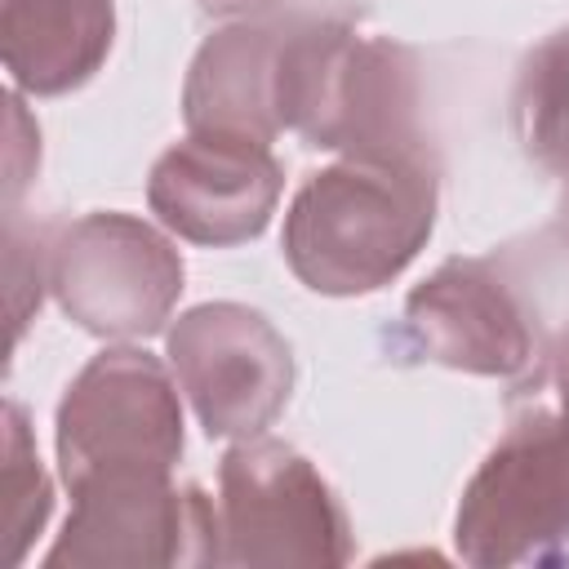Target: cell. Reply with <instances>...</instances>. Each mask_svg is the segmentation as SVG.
<instances>
[{
    "label": "cell",
    "mask_w": 569,
    "mask_h": 569,
    "mask_svg": "<svg viewBox=\"0 0 569 569\" xmlns=\"http://www.w3.org/2000/svg\"><path fill=\"white\" fill-rule=\"evenodd\" d=\"M280 191L284 169L271 156V142L204 129H187V138H178L147 178V204L160 227L204 249L258 240Z\"/></svg>",
    "instance_id": "cell-10"
},
{
    "label": "cell",
    "mask_w": 569,
    "mask_h": 569,
    "mask_svg": "<svg viewBox=\"0 0 569 569\" xmlns=\"http://www.w3.org/2000/svg\"><path fill=\"white\" fill-rule=\"evenodd\" d=\"M182 253L138 213L98 209L49 240V289L93 338H151L182 298Z\"/></svg>",
    "instance_id": "cell-7"
},
{
    "label": "cell",
    "mask_w": 569,
    "mask_h": 569,
    "mask_svg": "<svg viewBox=\"0 0 569 569\" xmlns=\"http://www.w3.org/2000/svg\"><path fill=\"white\" fill-rule=\"evenodd\" d=\"M453 547L480 569L569 551V418L560 409L520 413L485 453L458 498Z\"/></svg>",
    "instance_id": "cell-5"
},
{
    "label": "cell",
    "mask_w": 569,
    "mask_h": 569,
    "mask_svg": "<svg viewBox=\"0 0 569 569\" xmlns=\"http://www.w3.org/2000/svg\"><path fill=\"white\" fill-rule=\"evenodd\" d=\"M436 156H342L316 169L284 209V262L325 298L391 284L431 240Z\"/></svg>",
    "instance_id": "cell-1"
},
{
    "label": "cell",
    "mask_w": 569,
    "mask_h": 569,
    "mask_svg": "<svg viewBox=\"0 0 569 569\" xmlns=\"http://www.w3.org/2000/svg\"><path fill=\"white\" fill-rule=\"evenodd\" d=\"M276 120L307 147L342 156H436L422 124V67L400 40L347 18H284Z\"/></svg>",
    "instance_id": "cell-2"
},
{
    "label": "cell",
    "mask_w": 569,
    "mask_h": 569,
    "mask_svg": "<svg viewBox=\"0 0 569 569\" xmlns=\"http://www.w3.org/2000/svg\"><path fill=\"white\" fill-rule=\"evenodd\" d=\"M560 178H565V187H560V227H565V236H569V169H565Z\"/></svg>",
    "instance_id": "cell-17"
},
{
    "label": "cell",
    "mask_w": 569,
    "mask_h": 569,
    "mask_svg": "<svg viewBox=\"0 0 569 569\" xmlns=\"http://www.w3.org/2000/svg\"><path fill=\"white\" fill-rule=\"evenodd\" d=\"M0 498H4V533H9V565L27 560L31 538L49 525L53 511V485L40 467L27 413L18 400L4 405V480H0Z\"/></svg>",
    "instance_id": "cell-14"
},
{
    "label": "cell",
    "mask_w": 569,
    "mask_h": 569,
    "mask_svg": "<svg viewBox=\"0 0 569 569\" xmlns=\"http://www.w3.org/2000/svg\"><path fill=\"white\" fill-rule=\"evenodd\" d=\"M551 378H556V396H560V413L569 418V329L560 333L556 351H551Z\"/></svg>",
    "instance_id": "cell-16"
},
{
    "label": "cell",
    "mask_w": 569,
    "mask_h": 569,
    "mask_svg": "<svg viewBox=\"0 0 569 569\" xmlns=\"http://www.w3.org/2000/svg\"><path fill=\"white\" fill-rule=\"evenodd\" d=\"M405 338L422 360L525 387L551 365L556 338L525 280V253L449 258L405 298Z\"/></svg>",
    "instance_id": "cell-3"
},
{
    "label": "cell",
    "mask_w": 569,
    "mask_h": 569,
    "mask_svg": "<svg viewBox=\"0 0 569 569\" xmlns=\"http://www.w3.org/2000/svg\"><path fill=\"white\" fill-rule=\"evenodd\" d=\"M213 13L227 18H262V22H280V18H347L365 13L369 0H200Z\"/></svg>",
    "instance_id": "cell-15"
},
{
    "label": "cell",
    "mask_w": 569,
    "mask_h": 569,
    "mask_svg": "<svg viewBox=\"0 0 569 569\" xmlns=\"http://www.w3.org/2000/svg\"><path fill=\"white\" fill-rule=\"evenodd\" d=\"M511 129L529 160L542 169H569V27L542 36L511 89Z\"/></svg>",
    "instance_id": "cell-13"
},
{
    "label": "cell",
    "mask_w": 569,
    "mask_h": 569,
    "mask_svg": "<svg viewBox=\"0 0 569 569\" xmlns=\"http://www.w3.org/2000/svg\"><path fill=\"white\" fill-rule=\"evenodd\" d=\"M218 565H347L351 520L307 453L284 440H236L218 462Z\"/></svg>",
    "instance_id": "cell-4"
},
{
    "label": "cell",
    "mask_w": 569,
    "mask_h": 569,
    "mask_svg": "<svg viewBox=\"0 0 569 569\" xmlns=\"http://www.w3.org/2000/svg\"><path fill=\"white\" fill-rule=\"evenodd\" d=\"M53 445L67 489L98 471H173L187 440L164 360L142 347L98 351L58 400Z\"/></svg>",
    "instance_id": "cell-8"
},
{
    "label": "cell",
    "mask_w": 569,
    "mask_h": 569,
    "mask_svg": "<svg viewBox=\"0 0 569 569\" xmlns=\"http://www.w3.org/2000/svg\"><path fill=\"white\" fill-rule=\"evenodd\" d=\"M164 356L209 440L262 436L289 405L293 351L258 307H187L164 333Z\"/></svg>",
    "instance_id": "cell-9"
},
{
    "label": "cell",
    "mask_w": 569,
    "mask_h": 569,
    "mask_svg": "<svg viewBox=\"0 0 569 569\" xmlns=\"http://www.w3.org/2000/svg\"><path fill=\"white\" fill-rule=\"evenodd\" d=\"M49 569H204L218 565V507L173 471H98L71 485V516Z\"/></svg>",
    "instance_id": "cell-6"
},
{
    "label": "cell",
    "mask_w": 569,
    "mask_h": 569,
    "mask_svg": "<svg viewBox=\"0 0 569 569\" xmlns=\"http://www.w3.org/2000/svg\"><path fill=\"white\" fill-rule=\"evenodd\" d=\"M280 22L236 18L218 27L191 58L182 84V120L204 133H244L258 142L280 138L276 120V58Z\"/></svg>",
    "instance_id": "cell-11"
},
{
    "label": "cell",
    "mask_w": 569,
    "mask_h": 569,
    "mask_svg": "<svg viewBox=\"0 0 569 569\" xmlns=\"http://www.w3.org/2000/svg\"><path fill=\"white\" fill-rule=\"evenodd\" d=\"M111 44V0H0V53L18 93L58 98L89 84Z\"/></svg>",
    "instance_id": "cell-12"
}]
</instances>
